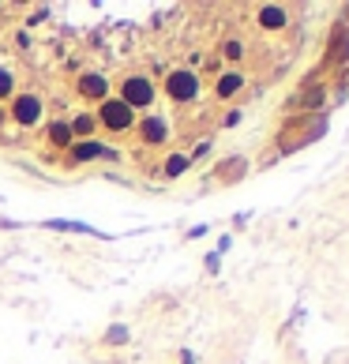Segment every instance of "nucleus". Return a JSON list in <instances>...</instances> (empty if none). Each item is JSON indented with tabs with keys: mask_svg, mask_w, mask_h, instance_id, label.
<instances>
[{
	"mask_svg": "<svg viewBox=\"0 0 349 364\" xmlns=\"http://www.w3.org/2000/svg\"><path fill=\"white\" fill-rule=\"evenodd\" d=\"M154 98H158V90H154V83H150L147 75H128L124 79V86H121V101L136 113V109H147V106H154Z\"/></svg>",
	"mask_w": 349,
	"mask_h": 364,
	"instance_id": "obj_3",
	"label": "nucleus"
},
{
	"mask_svg": "<svg viewBox=\"0 0 349 364\" xmlns=\"http://www.w3.org/2000/svg\"><path fill=\"white\" fill-rule=\"evenodd\" d=\"M165 94H169L177 106H188V101H195V94H200V75H195L192 68H177V72L165 75Z\"/></svg>",
	"mask_w": 349,
	"mask_h": 364,
	"instance_id": "obj_2",
	"label": "nucleus"
},
{
	"mask_svg": "<svg viewBox=\"0 0 349 364\" xmlns=\"http://www.w3.org/2000/svg\"><path fill=\"white\" fill-rule=\"evenodd\" d=\"M94 128H98V121H94L91 113H83V117L71 121V136H75V139H94Z\"/></svg>",
	"mask_w": 349,
	"mask_h": 364,
	"instance_id": "obj_12",
	"label": "nucleus"
},
{
	"mask_svg": "<svg viewBox=\"0 0 349 364\" xmlns=\"http://www.w3.org/2000/svg\"><path fill=\"white\" fill-rule=\"evenodd\" d=\"M94 121H98L106 132H113V136H124V132L136 128V113H132V109L124 106L121 98H106V101H101Z\"/></svg>",
	"mask_w": 349,
	"mask_h": 364,
	"instance_id": "obj_1",
	"label": "nucleus"
},
{
	"mask_svg": "<svg viewBox=\"0 0 349 364\" xmlns=\"http://www.w3.org/2000/svg\"><path fill=\"white\" fill-rule=\"evenodd\" d=\"M42 229H53V233H98L94 226H86V221H75V218H49Z\"/></svg>",
	"mask_w": 349,
	"mask_h": 364,
	"instance_id": "obj_8",
	"label": "nucleus"
},
{
	"mask_svg": "<svg viewBox=\"0 0 349 364\" xmlns=\"http://www.w3.org/2000/svg\"><path fill=\"white\" fill-rule=\"evenodd\" d=\"M15 94V72L12 68H0V101H8Z\"/></svg>",
	"mask_w": 349,
	"mask_h": 364,
	"instance_id": "obj_15",
	"label": "nucleus"
},
{
	"mask_svg": "<svg viewBox=\"0 0 349 364\" xmlns=\"http://www.w3.org/2000/svg\"><path fill=\"white\" fill-rule=\"evenodd\" d=\"M106 342H109V345H124V342H128V327H109Z\"/></svg>",
	"mask_w": 349,
	"mask_h": 364,
	"instance_id": "obj_17",
	"label": "nucleus"
},
{
	"mask_svg": "<svg viewBox=\"0 0 349 364\" xmlns=\"http://www.w3.org/2000/svg\"><path fill=\"white\" fill-rule=\"evenodd\" d=\"M221 53H226V60H241L244 57V45L237 42V38H229V42L221 45Z\"/></svg>",
	"mask_w": 349,
	"mask_h": 364,
	"instance_id": "obj_16",
	"label": "nucleus"
},
{
	"mask_svg": "<svg viewBox=\"0 0 349 364\" xmlns=\"http://www.w3.org/2000/svg\"><path fill=\"white\" fill-rule=\"evenodd\" d=\"M45 113V101L38 98V94H19V98H12V121L19 124V128H34L38 121H42Z\"/></svg>",
	"mask_w": 349,
	"mask_h": 364,
	"instance_id": "obj_4",
	"label": "nucleus"
},
{
	"mask_svg": "<svg viewBox=\"0 0 349 364\" xmlns=\"http://www.w3.org/2000/svg\"><path fill=\"white\" fill-rule=\"evenodd\" d=\"M49 143H53V147H71V143H75L68 121H53V124H49Z\"/></svg>",
	"mask_w": 349,
	"mask_h": 364,
	"instance_id": "obj_11",
	"label": "nucleus"
},
{
	"mask_svg": "<svg viewBox=\"0 0 349 364\" xmlns=\"http://www.w3.org/2000/svg\"><path fill=\"white\" fill-rule=\"evenodd\" d=\"M237 121H241V113H237V109H233V113H226V121H221V124H226V128H233Z\"/></svg>",
	"mask_w": 349,
	"mask_h": 364,
	"instance_id": "obj_18",
	"label": "nucleus"
},
{
	"mask_svg": "<svg viewBox=\"0 0 349 364\" xmlns=\"http://www.w3.org/2000/svg\"><path fill=\"white\" fill-rule=\"evenodd\" d=\"M241 86H244V75L241 72H226L218 83H214V94H218V98H233Z\"/></svg>",
	"mask_w": 349,
	"mask_h": 364,
	"instance_id": "obj_10",
	"label": "nucleus"
},
{
	"mask_svg": "<svg viewBox=\"0 0 349 364\" xmlns=\"http://www.w3.org/2000/svg\"><path fill=\"white\" fill-rule=\"evenodd\" d=\"M349 57V30L342 27V34L335 30V38H330V60H346Z\"/></svg>",
	"mask_w": 349,
	"mask_h": 364,
	"instance_id": "obj_14",
	"label": "nucleus"
},
{
	"mask_svg": "<svg viewBox=\"0 0 349 364\" xmlns=\"http://www.w3.org/2000/svg\"><path fill=\"white\" fill-rule=\"evenodd\" d=\"M75 86H79V94H83L86 101H106V94H109V79L101 72H83Z\"/></svg>",
	"mask_w": 349,
	"mask_h": 364,
	"instance_id": "obj_5",
	"label": "nucleus"
},
{
	"mask_svg": "<svg viewBox=\"0 0 349 364\" xmlns=\"http://www.w3.org/2000/svg\"><path fill=\"white\" fill-rule=\"evenodd\" d=\"M165 136H169V128H165L162 117L150 113V117H143V121H139V139H143V143H150V147L165 143Z\"/></svg>",
	"mask_w": 349,
	"mask_h": 364,
	"instance_id": "obj_6",
	"label": "nucleus"
},
{
	"mask_svg": "<svg viewBox=\"0 0 349 364\" xmlns=\"http://www.w3.org/2000/svg\"><path fill=\"white\" fill-rule=\"evenodd\" d=\"M259 23H263L267 30H282L285 23H289V12L278 8V4H263V8H259Z\"/></svg>",
	"mask_w": 349,
	"mask_h": 364,
	"instance_id": "obj_9",
	"label": "nucleus"
},
{
	"mask_svg": "<svg viewBox=\"0 0 349 364\" xmlns=\"http://www.w3.org/2000/svg\"><path fill=\"white\" fill-rule=\"evenodd\" d=\"M192 169V158L188 154H169L165 158V177H180V173Z\"/></svg>",
	"mask_w": 349,
	"mask_h": 364,
	"instance_id": "obj_13",
	"label": "nucleus"
},
{
	"mask_svg": "<svg viewBox=\"0 0 349 364\" xmlns=\"http://www.w3.org/2000/svg\"><path fill=\"white\" fill-rule=\"evenodd\" d=\"M68 154H71V162H94V158H106V147L98 143V139H75V143L68 147Z\"/></svg>",
	"mask_w": 349,
	"mask_h": 364,
	"instance_id": "obj_7",
	"label": "nucleus"
}]
</instances>
